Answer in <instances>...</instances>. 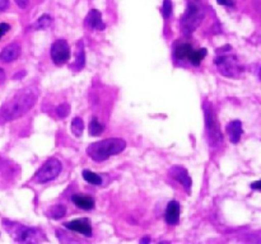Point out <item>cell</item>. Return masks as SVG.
<instances>
[{
	"mask_svg": "<svg viewBox=\"0 0 261 244\" xmlns=\"http://www.w3.org/2000/svg\"><path fill=\"white\" fill-rule=\"evenodd\" d=\"M73 202L75 203L78 207L83 208V210H91L94 206V200L89 196H82V195H75L73 196Z\"/></svg>",
	"mask_w": 261,
	"mask_h": 244,
	"instance_id": "obj_15",
	"label": "cell"
},
{
	"mask_svg": "<svg viewBox=\"0 0 261 244\" xmlns=\"http://www.w3.org/2000/svg\"><path fill=\"white\" fill-rule=\"evenodd\" d=\"M12 228H8V230L12 233L15 240L23 241V243H36L40 241V239H43V236L40 235L37 230L35 229L27 228V226L18 225V224H10Z\"/></svg>",
	"mask_w": 261,
	"mask_h": 244,
	"instance_id": "obj_7",
	"label": "cell"
},
{
	"mask_svg": "<svg viewBox=\"0 0 261 244\" xmlns=\"http://www.w3.org/2000/svg\"><path fill=\"white\" fill-rule=\"evenodd\" d=\"M86 25L91 29H96V30H103L105 29V23L102 20V15L101 13L98 12L97 9H92L91 12L88 13L86 18Z\"/></svg>",
	"mask_w": 261,
	"mask_h": 244,
	"instance_id": "obj_11",
	"label": "cell"
},
{
	"mask_svg": "<svg viewBox=\"0 0 261 244\" xmlns=\"http://www.w3.org/2000/svg\"><path fill=\"white\" fill-rule=\"evenodd\" d=\"M170 174L173 179H176L178 183H181V185L185 187L186 191H190L191 178L185 168L180 167V165H173V167L170 169Z\"/></svg>",
	"mask_w": 261,
	"mask_h": 244,
	"instance_id": "obj_10",
	"label": "cell"
},
{
	"mask_svg": "<svg viewBox=\"0 0 261 244\" xmlns=\"http://www.w3.org/2000/svg\"><path fill=\"white\" fill-rule=\"evenodd\" d=\"M40 90L36 86L24 88L13 96L0 109V118L3 121H13L27 113L37 101Z\"/></svg>",
	"mask_w": 261,
	"mask_h": 244,
	"instance_id": "obj_1",
	"label": "cell"
},
{
	"mask_svg": "<svg viewBox=\"0 0 261 244\" xmlns=\"http://www.w3.org/2000/svg\"><path fill=\"white\" fill-rule=\"evenodd\" d=\"M61 168H63V165H61L60 160L56 159V158H51L36 172L33 180L36 183L50 182V180L55 179L60 174Z\"/></svg>",
	"mask_w": 261,
	"mask_h": 244,
	"instance_id": "obj_5",
	"label": "cell"
},
{
	"mask_svg": "<svg viewBox=\"0 0 261 244\" xmlns=\"http://www.w3.org/2000/svg\"><path fill=\"white\" fill-rule=\"evenodd\" d=\"M84 61H86V55H84V47H83V42H81L78 45V51H76V58H75V63L71 68L76 69H82L84 66Z\"/></svg>",
	"mask_w": 261,
	"mask_h": 244,
	"instance_id": "obj_17",
	"label": "cell"
},
{
	"mask_svg": "<svg viewBox=\"0 0 261 244\" xmlns=\"http://www.w3.org/2000/svg\"><path fill=\"white\" fill-rule=\"evenodd\" d=\"M65 228H68L69 230L75 231V233L83 234V235H92V226L88 219H75V220H71L69 223H65Z\"/></svg>",
	"mask_w": 261,
	"mask_h": 244,
	"instance_id": "obj_9",
	"label": "cell"
},
{
	"mask_svg": "<svg viewBox=\"0 0 261 244\" xmlns=\"http://www.w3.org/2000/svg\"><path fill=\"white\" fill-rule=\"evenodd\" d=\"M256 75L259 76V79L261 80V65L256 66Z\"/></svg>",
	"mask_w": 261,
	"mask_h": 244,
	"instance_id": "obj_32",
	"label": "cell"
},
{
	"mask_svg": "<svg viewBox=\"0 0 261 244\" xmlns=\"http://www.w3.org/2000/svg\"><path fill=\"white\" fill-rule=\"evenodd\" d=\"M83 130H84V124H83V119L81 117H75V118L71 121V131L75 136H81L83 134Z\"/></svg>",
	"mask_w": 261,
	"mask_h": 244,
	"instance_id": "obj_22",
	"label": "cell"
},
{
	"mask_svg": "<svg viewBox=\"0 0 261 244\" xmlns=\"http://www.w3.org/2000/svg\"><path fill=\"white\" fill-rule=\"evenodd\" d=\"M48 214H50V216L53 219H61L65 216L66 208L64 207L63 205H56V206H54V207L50 208Z\"/></svg>",
	"mask_w": 261,
	"mask_h": 244,
	"instance_id": "obj_23",
	"label": "cell"
},
{
	"mask_svg": "<svg viewBox=\"0 0 261 244\" xmlns=\"http://www.w3.org/2000/svg\"><path fill=\"white\" fill-rule=\"evenodd\" d=\"M193 51L194 48L190 43H181L180 46L176 47L175 56L178 58V60H184V58H189V56L191 55Z\"/></svg>",
	"mask_w": 261,
	"mask_h": 244,
	"instance_id": "obj_16",
	"label": "cell"
},
{
	"mask_svg": "<svg viewBox=\"0 0 261 244\" xmlns=\"http://www.w3.org/2000/svg\"><path fill=\"white\" fill-rule=\"evenodd\" d=\"M9 24H5V23H2V24H0V37H2L3 35H5V33L8 32V30H9Z\"/></svg>",
	"mask_w": 261,
	"mask_h": 244,
	"instance_id": "obj_27",
	"label": "cell"
},
{
	"mask_svg": "<svg viewBox=\"0 0 261 244\" xmlns=\"http://www.w3.org/2000/svg\"><path fill=\"white\" fill-rule=\"evenodd\" d=\"M4 79H5V74H4V71H3L2 69H0V84H2L3 81H4Z\"/></svg>",
	"mask_w": 261,
	"mask_h": 244,
	"instance_id": "obj_31",
	"label": "cell"
},
{
	"mask_svg": "<svg viewBox=\"0 0 261 244\" xmlns=\"http://www.w3.org/2000/svg\"><path fill=\"white\" fill-rule=\"evenodd\" d=\"M19 55L20 46L18 43H10V45L5 46L2 52H0V61H3V63H12Z\"/></svg>",
	"mask_w": 261,
	"mask_h": 244,
	"instance_id": "obj_12",
	"label": "cell"
},
{
	"mask_svg": "<svg viewBox=\"0 0 261 244\" xmlns=\"http://www.w3.org/2000/svg\"><path fill=\"white\" fill-rule=\"evenodd\" d=\"M14 2H15V4L18 5V7L22 8V9H24V8H27L30 0H14Z\"/></svg>",
	"mask_w": 261,
	"mask_h": 244,
	"instance_id": "obj_26",
	"label": "cell"
},
{
	"mask_svg": "<svg viewBox=\"0 0 261 244\" xmlns=\"http://www.w3.org/2000/svg\"><path fill=\"white\" fill-rule=\"evenodd\" d=\"M217 2H218V4L227 5V7H232V5H234V0H217Z\"/></svg>",
	"mask_w": 261,
	"mask_h": 244,
	"instance_id": "obj_28",
	"label": "cell"
},
{
	"mask_svg": "<svg viewBox=\"0 0 261 244\" xmlns=\"http://www.w3.org/2000/svg\"><path fill=\"white\" fill-rule=\"evenodd\" d=\"M125 147H126V142L124 140L119 137H111V139H105L102 141L91 144L87 149V152L96 162H103L112 155H117L124 151Z\"/></svg>",
	"mask_w": 261,
	"mask_h": 244,
	"instance_id": "obj_2",
	"label": "cell"
},
{
	"mask_svg": "<svg viewBox=\"0 0 261 244\" xmlns=\"http://www.w3.org/2000/svg\"><path fill=\"white\" fill-rule=\"evenodd\" d=\"M216 65L219 73L224 76H228V78H237L242 71V68L236 56L229 55V53H223V55L218 56L216 58Z\"/></svg>",
	"mask_w": 261,
	"mask_h": 244,
	"instance_id": "obj_4",
	"label": "cell"
},
{
	"mask_svg": "<svg viewBox=\"0 0 261 244\" xmlns=\"http://www.w3.org/2000/svg\"><path fill=\"white\" fill-rule=\"evenodd\" d=\"M180 203L177 201H171L166 208V221L170 225H176L180 220Z\"/></svg>",
	"mask_w": 261,
	"mask_h": 244,
	"instance_id": "obj_13",
	"label": "cell"
},
{
	"mask_svg": "<svg viewBox=\"0 0 261 244\" xmlns=\"http://www.w3.org/2000/svg\"><path fill=\"white\" fill-rule=\"evenodd\" d=\"M204 19V10L203 8L196 2H193L189 4L188 9H186L185 14L181 18V29L185 36H190L196 28L200 25V23Z\"/></svg>",
	"mask_w": 261,
	"mask_h": 244,
	"instance_id": "obj_3",
	"label": "cell"
},
{
	"mask_svg": "<svg viewBox=\"0 0 261 244\" xmlns=\"http://www.w3.org/2000/svg\"><path fill=\"white\" fill-rule=\"evenodd\" d=\"M102 131H103V126H102V124L98 121L97 117H93L91 124H89V134H91L92 136H99V135L102 134Z\"/></svg>",
	"mask_w": 261,
	"mask_h": 244,
	"instance_id": "obj_19",
	"label": "cell"
},
{
	"mask_svg": "<svg viewBox=\"0 0 261 244\" xmlns=\"http://www.w3.org/2000/svg\"><path fill=\"white\" fill-rule=\"evenodd\" d=\"M162 13L165 18L171 17V14H172V2H171V0H163Z\"/></svg>",
	"mask_w": 261,
	"mask_h": 244,
	"instance_id": "obj_24",
	"label": "cell"
},
{
	"mask_svg": "<svg viewBox=\"0 0 261 244\" xmlns=\"http://www.w3.org/2000/svg\"><path fill=\"white\" fill-rule=\"evenodd\" d=\"M251 188H254V190H257V191H261V180H256V182L252 183Z\"/></svg>",
	"mask_w": 261,
	"mask_h": 244,
	"instance_id": "obj_30",
	"label": "cell"
},
{
	"mask_svg": "<svg viewBox=\"0 0 261 244\" xmlns=\"http://www.w3.org/2000/svg\"><path fill=\"white\" fill-rule=\"evenodd\" d=\"M70 57V47L65 40H58L51 46V58L56 65H63Z\"/></svg>",
	"mask_w": 261,
	"mask_h": 244,
	"instance_id": "obj_8",
	"label": "cell"
},
{
	"mask_svg": "<svg viewBox=\"0 0 261 244\" xmlns=\"http://www.w3.org/2000/svg\"><path fill=\"white\" fill-rule=\"evenodd\" d=\"M205 56H206V50L205 48H200V50H194L193 52H191V55L189 56L188 60L190 61L191 64H194V65H199Z\"/></svg>",
	"mask_w": 261,
	"mask_h": 244,
	"instance_id": "obj_18",
	"label": "cell"
},
{
	"mask_svg": "<svg viewBox=\"0 0 261 244\" xmlns=\"http://www.w3.org/2000/svg\"><path fill=\"white\" fill-rule=\"evenodd\" d=\"M9 7V0H0V12H4Z\"/></svg>",
	"mask_w": 261,
	"mask_h": 244,
	"instance_id": "obj_29",
	"label": "cell"
},
{
	"mask_svg": "<svg viewBox=\"0 0 261 244\" xmlns=\"http://www.w3.org/2000/svg\"><path fill=\"white\" fill-rule=\"evenodd\" d=\"M51 20L53 19H51V17L48 14L41 15V17L35 22L33 28H35V29H45V28H47L48 25L51 24Z\"/></svg>",
	"mask_w": 261,
	"mask_h": 244,
	"instance_id": "obj_20",
	"label": "cell"
},
{
	"mask_svg": "<svg viewBox=\"0 0 261 244\" xmlns=\"http://www.w3.org/2000/svg\"><path fill=\"white\" fill-rule=\"evenodd\" d=\"M193 2H198V0H193Z\"/></svg>",
	"mask_w": 261,
	"mask_h": 244,
	"instance_id": "obj_33",
	"label": "cell"
},
{
	"mask_svg": "<svg viewBox=\"0 0 261 244\" xmlns=\"http://www.w3.org/2000/svg\"><path fill=\"white\" fill-rule=\"evenodd\" d=\"M204 114H205V126L206 131H208L209 140H211V144L216 146V145H218L223 140V136H222L221 131H219V126L218 122H217L216 113L213 111V107L208 102L204 103Z\"/></svg>",
	"mask_w": 261,
	"mask_h": 244,
	"instance_id": "obj_6",
	"label": "cell"
},
{
	"mask_svg": "<svg viewBox=\"0 0 261 244\" xmlns=\"http://www.w3.org/2000/svg\"><path fill=\"white\" fill-rule=\"evenodd\" d=\"M69 111H70V106H69L68 103L60 104V106L56 108V113H58V116L61 117V118H65L69 114Z\"/></svg>",
	"mask_w": 261,
	"mask_h": 244,
	"instance_id": "obj_25",
	"label": "cell"
},
{
	"mask_svg": "<svg viewBox=\"0 0 261 244\" xmlns=\"http://www.w3.org/2000/svg\"><path fill=\"white\" fill-rule=\"evenodd\" d=\"M227 132H228V136L231 142L233 144H237L241 139V135H242V124L241 121L236 119V121H232L229 122L228 126H227Z\"/></svg>",
	"mask_w": 261,
	"mask_h": 244,
	"instance_id": "obj_14",
	"label": "cell"
},
{
	"mask_svg": "<svg viewBox=\"0 0 261 244\" xmlns=\"http://www.w3.org/2000/svg\"><path fill=\"white\" fill-rule=\"evenodd\" d=\"M83 178L87 180V182L91 183V185H94V186H98L102 183V178L99 177L98 174H96V173L91 172V170H84Z\"/></svg>",
	"mask_w": 261,
	"mask_h": 244,
	"instance_id": "obj_21",
	"label": "cell"
}]
</instances>
